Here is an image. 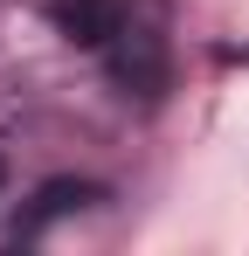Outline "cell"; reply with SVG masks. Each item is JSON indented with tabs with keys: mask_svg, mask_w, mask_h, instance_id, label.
Here are the masks:
<instances>
[{
	"mask_svg": "<svg viewBox=\"0 0 249 256\" xmlns=\"http://www.w3.org/2000/svg\"><path fill=\"white\" fill-rule=\"evenodd\" d=\"M104 70L124 97H160L166 90V35L146 21H124L118 35L104 42Z\"/></svg>",
	"mask_w": 249,
	"mask_h": 256,
	"instance_id": "obj_1",
	"label": "cell"
},
{
	"mask_svg": "<svg viewBox=\"0 0 249 256\" xmlns=\"http://www.w3.org/2000/svg\"><path fill=\"white\" fill-rule=\"evenodd\" d=\"M42 14H48V28H56L62 42H76V48H104L124 28L118 0H42Z\"/></svg>",
	"mask_w": 249,
	"mask_h": 256,
	"instance_id": "obj_2",
	"label": "cell"
},
{
	"mask_svg": "<svg viewBox=\"0 0 249 256\" xmlns=\"http://www.w3.org/2000/svg\"><path fill=\"white\" fill-rule=\"evenodd\" d=\"M83 201H104V187H97V180H48V187L35 194V208H28L21 222H14V236H35L42 222H56V214L83 208Z\"/></svg>",
	"mask_w": 249,
	"mask_h": 256,
	"instance_id": "obj_3",
	"label": "cell"
}]
</instances>
